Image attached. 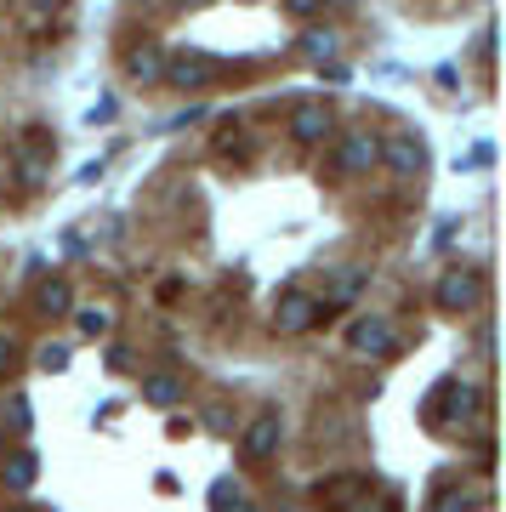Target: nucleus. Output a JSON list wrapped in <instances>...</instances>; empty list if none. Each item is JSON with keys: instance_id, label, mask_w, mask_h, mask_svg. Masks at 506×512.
<instances>
[{"instance_id": "obj_9", "label": "nucleus", "mask_w": 506, "mask_h": 512, "mask_svg": "<svg viewBox=\"0 0 506 512\" xmlns=\"http://www.w3.org/2000/svg\"><path fill=\"white\" fill-rule=\"evenodd\" d=\"M165 63H171V57L160 52V46H154V40H143V46H131L126 52V69H131V80H165Z\"/></svg>"}, {"instance_id": "obj_25", "label": "nucleus", "mask_w": 506, "mask_h": 512, "mask_svg": "<svg viewBox=\"0 0 506 512\" xmlns=\"http://www.w3.org/2000/svg\"><path fill=\"white\" fill-rule=\"evenodd\" d=\"M228 512H256V507H251V501H239V507H228Z\"/></svg>"}, {"instance_id": "obj_16", "label": "nucleus", "mask_w": 506, "mask_h": 512, "mask_svg": "<svg viewBox=\"0 0 506 512\" xmlns=\"http://www.w3.org/2000/svg\"><path fill=\"white\" fill-rule=\"evenodd\" d=\"M109 330H114V313L109 308H80V336L97 342V336H109Z\"/></svg>"}, {"instance_id": "obj_17", "label": "nucleus", "mask_w": 506, "mask_h": 512, "mask_svg": "<svg viewBox=\"0 0 506 512\" xmlns=\"http://www.w3.org/2000/svg\"><path fill=\"white\" fill-rule=\"evenodd\" d=\"M6 427H12V433H29V427H35V410H29V399H23V393H12V399H6Z\"/></svg>"}, {"instance_id": "obj_27", "label": "nucleus", "mask_w": 506, "mask_h": 512, "mask_svg": "<svg viewBox=\"0 0 506 512\" xmlns=\"http://www.w3.org/2000/svg\"><path fill=\"white\" fill-rule=\"evenodd\" d=\"M182 6H194V0H182Z\"/></svg>"}, {"instance_id": "obj_18", "label": "nucleus", "mask_w": 506, "mask_h": 512, "mask_svg": "<svg viewBox=\"0 0 506 512\" xmlns=\"http://www.w3.org/2000/svg\"><path fill=\"white\" fill-rule=\"evenodd\" d=\"M433 512H478V495H472V490H444Z\"/></svg>"}, {"instance_id": "obj_14", "label": "nucleus", "mask_w": 506, "mask_h": 512, "mask_svg": "<svg viewBox=\"0 0 506 512\" xmlns=\"http://www.w3.org/2000/svg\"><path fill=\"white\" fill-rule=\"evenodd\" d=\"M143 399L148 404H177L182 399V382H177V376H143Z\"/></svg>"}, {"instance_id": "obj_24", "label": "nucleus", "mask_w": 506, "mask_h": 512, "mask_svg": "<svg viewBox=\"0 0 506 512\" xmlns=\"http://www.w3.org/2000/svg\"><path fill=\"white\" fill-rule=\"evenodd\" d=\"M12 365V336H0V370Z\"/></svg>"}, {"instance_id": "obj_21", "label": "nucleus", "mask_w": 506, "mask_h": 512, "mask_svg": "<svg viewBox=\"0 0 506 512\" xmlns=\"http://www.w3.org/2000/svg\"><path fill=\"white\" fill-rule=\"evenodd\" d=\"M285 12H296V18H319L325 0H285Z\"/></svg>"}, {"instance_id": "obj_26", "label": "nucleus", "mask_w": 506, "mask_h": 512, "mask_svg": "<svg viewBox=\"0 0 506 512\" xmlns=\"http://www.w3.org/2000/svg\"><path fill=\"white\" fill-rule=\"evenodd\" d=\"M359 512H393V507H370V501H364V507Z\"/></svg>"}, {"instance_id": "obj_19", "label": "nucleus", "mask_w": 506, "mask_h": 512, "mask_svg": "<svg viewBox=\"0 0 506 512\" xmlns=\"http://www.w3.org/2000/svg\"><path fill=\"white\" fill-rule=\"evenodd\" d=\"M35 365L40 370H63V365H69V348H63V342H46V348L35 353Z\"/></svg>"}, {"instance_id": "obj_2", "label": "nucleus", "mask_w": 506, "mask_h": 512, "mask_svg": "<svg viewBox=\"0 0 506 512\" xmlns=\"http://www.w3.org/2000/svg\"><path fill=\"white\" fill-rule=\"evenodd\" d=\"M330 165L342 171V177H370L381 165V137L376 131H342V143H336V154H330Z\"/></svg>"}, {"instance_id": "obj_10", "label": "nucleus", "mask_w": 506, "mask_h": 512, "mask_svg": "<svg viewBox=\"0 0 506 512\" xmlns=\"http://www.w3.org/2000/svg\"><path fill=\"white\" fill-rule=\"evenodd\" d=\"M40 478V461H35V450H12V456L0 461V484L6 490H29Z\"/></svg>"}, {"instance_id": "obj_20", "label": "nucleus", "mask_w": 506, "mask_h": 512, "mask_svg": "<svg viewBox=\"0 0 506 512\" xmlns=\"http://www.w3.org/2000/svg\"><path fill=\"white\" fill-rule=\"evenodd\" d=\"M239 501H245V490H239V484H217V512L239 507Z\"/></svg>"}, {"instance_id": "obj_23", "label": "nucleus", "mask_w": 506, "mask_h": 512, "mask_svg": "<svg viewBox=\"0 0 506 512\" xmlns=\"http://www.w3.org/2000/svg\"><path fill=\"white\" fill-rule=\"evenodd\" d=\"M29 12H35V18H46V12H63V0H29Z\"/></svg>"}, {"instance_id": "obj_1", "label": "nucleus", "mask_w": 506, "mask_h": 512, "mask_svg": "<svg viewBox=\"0 0 506 512\" xmlns=\"http://www.w3.org/2000/svg\"><path fill=\"white\" fill-rule=\"evenodd\" d=\"M433 302H438L444 313H472L478 302H484V274H478V268H467V262H455L450 274L438 279Z\"/></svg>"}, {"instance_id": "obj_3", "label": "nucleus", "mask_w": 506, "mask_h": 512, "mask_svg": "<svg viewBox=\"0 0 506 512\" xmlns=\"http://www.w3.org/2000/svg\"><path fill=\"white\" fill-rule=\"evenodd\" d=\"M319 313H325V302H319V296L285 291L279 302H273V330H279V336H302V330H308Z\"/></svg>"}, {"instance_id": "obj_4", "label": "nucleus", "mask_w": 506, "mask_h": 512, "mask_svg": "<svg viewBox=\"0 0 506 512\" xmlns=\"http://www.w3.org/2000/svg\"><path fill=\"white\" fill-rule=\"evenodd\" d=\"M381 160L393 165L398 177H421L427 171V143L416 131H393V137H381Z\"/></svg>"}, {"instance_id": "obj_22", "label": "nucleus", "mask_w": 506, "mask_h": 512, "mask_svg": "<svg viewBox=\"0 0 506 512\" xmlns=\"http://www.w3.org/2000/svg\"><path fill=\"white\" fill-rule=\"evenodd\" d=\"M205 427H217V433H222V427H228V410H222V404H211V410H205Z\"/></svg>"}, {"instance_id": "obj_13", "label": "nucleus", "mask_w": 506, "mask_h": 512, "mask_svg": "<svg viewBox=\"0 0 506 512\" xmlns=\"http://www.w3.org/2000/svg\"><path fill=\"white\" fill-rule=\"evenodd\" d=\"M18 171H23V183H46L52 154H46V148H18Z\"/></svg>"}, {"instance_id": "obj_5", "label": "nucleus", "mask_w": 506, "mask_h": 512, "mask_svg": "<svg viewBox=\"0 0 506 512\" xmlns=\"http://www.w3.org/2000/svg\"><path fill=\"white\" fill-rule=\"evenodd\" d=\"M347 348L370 353V359L393 353V325H387V313H359V319L347 325Z\"/></svg>"}, {"instance_id": "obj_15", "label": "nucleus", "mask_w": 506, "mask_h": 512, "mask_svg": "<svg viewBox=\"0 0 506 512\" xmlns=\"http://www.w3.org/2000/svg\"><path fill=\"white\" fill-rule=\"evenodd\" d=\"M302 52H308L313 63H330V57H336V35H330V29H308V35H302Z\"/></svg>"}, {"instance_id": "obj_6", "label": "nucleus", "mask_w": 506, "mask_h": 512, "mask_svg": "<svg viewBox=\"0 0 506 512\" xmlns=\"http://www.w3.org/2000/svg\"><path fill=\"white\" fill-rule=\"evenodd\" d=\"M279 439H285V421L273 416V410H262V416L245 427L239 450H245V461H268V456H279Z\"/></svg>"}, {"instance_id": "obj_7", "label": "nucleus", "mask_w": 506, "mask_h": 512, "mask_svg": "<svg viewBox=\"0 0 506 512\" xmlns=\"http://www.w3.org/2000/svg\"><path fill=\"white\" fill-rule=\"evenodd\" d=\"M325 131H330L325 103H296V109H290V137H296V143H325Z\"/></svg>"}, {"instance_id": "obj_12", "label": "nucleus", "mask_w": 506, "mask_h": 512, "mask_svg": "<svg viewBox=\"0 0 506 512\" xmlns=\"http://www.w3.org/2000/svg\"><path fill=\"white\" fill-rule=\"evenodd\" d=\"M364 274H370V268H353V262H347V268H336V279H330V302H353V296H359V285H364Z\"/></svg>"}, {"instance_id": "obj_8", "label": "nucleus", "mask_w": 506, "mask_h": 512, "mask_svg": "<svg viewBox=\"0 0 506 512\" xmlns=\"http://www.w3.org/2000/svg\"><path fill=\"white\" fill-rule=\"evenodd\" d=\"M165 80L182 86V92H199V86L217 80V63H211V57H177V63H165Z\"/></svg>"}, {"instance_id": "obj_11", "label": "nucleus", "mask_w": 506, "mask_h": 512, "mask_svg": "<svg viewBox=\"0 0 506 512\" xmlns=\"http://www.w3.org/2000/svg\"><path fill=\"white\" fill-rule=\"evenodd\" d=\"M35 308L40 313H74V291H69V279H46L35 291Z\"/></svg>"}]
</instances>
